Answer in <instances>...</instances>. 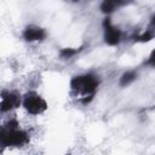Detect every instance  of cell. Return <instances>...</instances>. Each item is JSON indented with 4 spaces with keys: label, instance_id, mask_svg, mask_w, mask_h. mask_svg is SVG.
I'll use <instances>...</instances> for the list:
<instances>
[{
    "label": "cell",
    "instance_id": "2",
    "mask_svg": "<svg viewBox=\"0 0 155 155\" xmlns=\"http://www.w3.org/2000/svg\"><path fill=\"white\" fill-rule=\"evenodd\" d=\"M29 142V134L27 131L19 128V124L16 119L8 120L0 131V144L4 148H18Z\"/></svg>",
    "mask_w": 155,
    "mask_h": 155
},
{
    "label": "cell",
    "instance_id": "8",
    "mask_svg": "<svg viewBox=\"0 0 155 155\" xmlns=\"http://www.w3.org/2000/svg\"><path fill=\"white\" fill-rule=\"evenodd\" d=\"M137 78H138V73L136 70H126L125 73L121 74L120 79H119V85L121 87L130 86L133 81H136Z\"/></svg>",
    "mask_w": 155,
    "mask_h": 155
},
{
    "label": "cell",
    "instance_id": "12",
    "mask_svg": "<svg viewBox=\"0 0 155 155\" xmlns=\"http://www.w3.org/2000/svg\"><path fill=\"white\" fill-rule=\"evenodd\" d=\"M150 28L153 31H155V13H153L150 17Z\"/></svg>",
    "mask_w": 155,
    "mask_h": 155
},
{
    "label": "cell",
    "instance_id": "9",
    "mask_svg": "<svg viewBox=\"0 0 155 155\" xmlns=\"http://www.w3.org/2000/svg\"><path fill=\"white\" fill-rule=\"evenodd\" d=\"M82 50V47H64L59 51V56L62 59H69L71 57H74L75 54H78L80 51Z\"/></svg>",
    "mask_w": 155,
    "mask_h": 155
},
{
    "label": "cell",
    "instance_id": "13",
    "mask_svg": "<svg viewBox=\"0 0 155 155\" xmlns=\"http://www.w3.org/2000/svg\"><path fill=\"white\" fill-rule=\"evenodd\" d=\"M74 1H76V0H74Z\"/></svg>",
    "mask_w": 155,
    "mask_h": 155
},
{
    "label": "cell",
    "instance_id": "3",
    "mask_svg": "<svg viewBox=\"0 0 155 155\" xmlns=\"http://www.w3.org/2000/svg\"><path fill=\"white\" fill-rule=\"evenodd\" d=\"M22 107L30 115H40L48 108L47 102L35 91H29L23 96Z\"/></svg>",
    "mask_w": 155,
    "mask_h": 155
},
{
    "label": "cell",
    "instance_id": "10",
    "mask_svg": "<svg viewBox=\"0 0 155 155\" xmlns=\"http://www.w3.org/2000/svg\"><path fill=\"white\" fill-rule=\"evenodd\" d=\"M153 38H154L153 30H147V31H143V33H140V34L134 35V36H133V41H134V42H142V44H144V42L151 41Z\"/></svg>",
    "mask_w": 155,
    "mask_h": 155
},
{
    "label": "cell",
    "instance_id": "4",
    "mask_svg": "<svg viewBox=\"0 0 155 155\" xmlns=\"http://www.w3.org/2000/svg\"><path fill=\"white\" fill-rule=\"evenodd\" d=\"M103 25V39L108 46H117L122 40L121 30L113 24L110 16H105L102 22Z\"/></svg>",
    "mask_w": 155,
    "mask_h": 155
},
{
    "label": "cell",
    "instance_id": "1",
    "mask_svg": "<svg viewBox=\"0 0 155 155\" xmlns=\"http://www.w3.org/2000/svg\"><path fill=\"white\" fill-rule=\"evenodd\" d=\"M69 86L73 92L81 96V102L84 104H88L98 90L99 78L93 73L79 74L70 79Z\"/></svg>",
    "mask_w": 155,
    "mask_h": 155
},
{
    "label": "cell",
    "instance_id": "7",
    "mask_svg": "<svg viewBox=\"0 0 155 155\" xmlns=\"http://www.w3.org/2000/svg\"><path fill=\"white\" fill-rule=\"evenodd\" d=\"M126 4V0H102L99 10L104 16H110Z\"/></svg>",
    "mask_w": 155,
    "mask_h": 155
},
{
    "label": "cell",
    "instance_id": "5",
    "mask_svg": "<svg viewBox=\"0 0 155 155\" xmlns=\"http://www.w3.org/2000/svg\"><path fill=\"white\" fill-rule=\"evenodd\" d=\"M23 96L18 91H2L1 93V103L0 110L2 114L10 113L19 107H22Z\"/></svg>",
    "mask_w": 155,
    "mask_h": 155
},
{
    "label": "cell",
    "instance_id": "11",
    "mask_svg": "<svg viewBox=\"0 0 155 155\" xmlns=\"http://www.w3.org/2000/svg\"><path fill=\"white\" fill-rule=\"evenodd\" d=\"M145 64H147L148 67L155 68V48H153V50H151V52H150V54H149V57H148V59H147Z\"/></svg>",
    "mask_w": 155,
    "mask_h": 155
},
{
    "label": "cell",
    "instance_id": "6",
    "mask_svg": "<svg viewBox=\"0 0 155 155\" xmlns=\"http://www.w3.org/2000/svg\"><path fill=\"white\" fill-rule=\"evenodd\" d=\"M47 36V33L44 28L39 27V25H27L23 29L22 33V38L24 39V41L27 42H39V41H44Z\"/></svg>",
    "mask_w": 155,
    "mask_h": 155
}]
</instances>
